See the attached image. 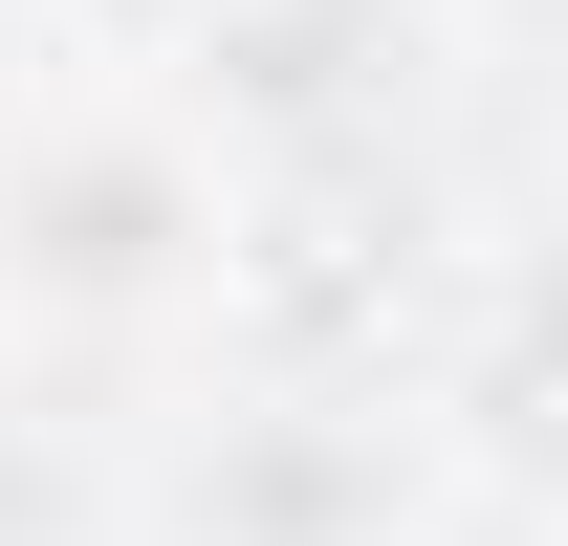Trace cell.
Segmentation results:
<instances>
[{"label":"cell","mask_w":568,"mask_h":546,"mask_svg":"<svg viewBox=\"0 0 568 546\" xmlns=\"http://www.w3.org/2000/svg\"><path fill=\"white\" fill-rule=\"evenodd\" d=\"M0 263L44 284V306H153V284L197 263V175H175V132H44L22 175H0Z\"/></svg>","instance_id":"1"}]
</instances>
